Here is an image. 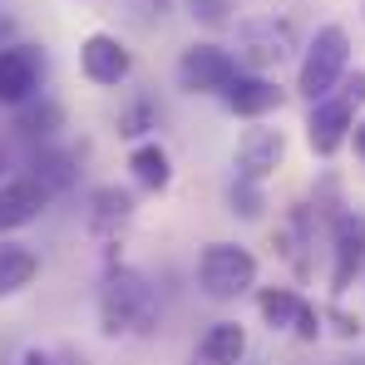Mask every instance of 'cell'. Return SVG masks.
<instances>
[{
    "instance_id": "cell-1",
    "label": "cell",
    "mask_w": 365,
    "mask_h": 365,
    "mask_svg": "<svg viewBox=\"0 0 365 365\" xmlns=\"http://www.w3.org/2000/svg\"><path fill=\"white\" fill-rule=\"evenodd\" d=\"M99 321L109 336H148L158 326V292L148 287V277L133 267L109 272L99 292Z\"/></svg>"
},
{
    "instance_id": "cell-2",
    "label": "cell",
    "mask_w": 365,
    "mask_h": 365,
    "mask_svg": "<svg viewBox=\"0 0 365 365\" xmlns=\"http://www.w3.org/2000/svg\"><path fill=\"white\" fill-rule=\"evenodd\" d=\"M346 69H351V35L341 25H321L316 40L306 45V55H302L297 89H302L306 99H326V94H336V84L346 79Z\"/></svg>"
},
{
    "instance_id": "cell-3",
    "label": "cell",
    "mask_w": 365,
    "mask_h": 365,
    "mask_svg": "<svg viewBox=\"0 0 365 365\" xmlns=\"http://www.w3.org/2000/svg\"><path fill=\"white\" fill-rule=\"evenodd\" d=\"M197 287L212 302H237L242 292L257 287V257L237 242H212L197 257Z\"/></svg>"
},
{
    "instance_id": "cell-4",
    "label": "cell",
    "mask_w": 365,
    "mask_h": 365,
    "mask_svg": "<svg viewBox=\"0 0 365 365\" xmlns=\"http://www.w3.org/2000/svg\"><path fill=\"white\" fill-rule=\"evenodd\" d=\"M292 55H297V30L287 20H247L237 30V60L252 69H272Z\"/></svg>"
},
{
    "instance_id": "cell-5",
    "label": "cell",
    "mask_w": 365,
    "mask_h": 365,
    "mask_svg": "<svg viewBox=\"0 0 365 365\" xmlns=\"http://www.w3.org/2000/svg\"><path fill=\"white\" fill-rule=\"evenodd\" d=\"M237 79V60L222 45H192L178 60V84L187 94H222Z\"/></svg>"
},
{
    "instance_id": "cell-6",
    "label": "cell",
    "mask_w": 365,
    "mask_h": 365,
    "mask_svg": "<svg viewBox=\"0 0 365 365\" xmlns=\"http://www.w3.org/2000/svg\"><path fill=\"white\" fill-rule=\"evenodd\" d=\"M356 104L361 99H351V94H326V99H311V119H306V138H311V148L326 158V153H336L346 138H351V128H356Z\"/></svg>"
},
{
    "instance_id": "cell-7",
    "label": "cell",
    "mask_w": 365,
    "mask_h": 365,
    "mask_svg": "<svg viewBox=\"0 0 365 365\" xmlns=\"http://www.w3.org/2000/svg\"><path fill=\"white\" fill-rule=\"evenodd\" d=\"M45 79V55L35 45H0V104H25L40 94Z\"/></svg>"
},
{
    "instance_id": "cell-8",
    "label": "cell",
    "mask_w": 365,
    "mask_h": 365,
    "mask_svg": "<svg viewBox=\"0 0 365 365\" xmlns=\"http://www.w3.org/2000/svg\"><path fill=\"white\" fill-rule=\"evenodd\" d=\"M365 267V217L361 212H341L336 217V267H331V292L341 297L356 272Z\"/></svg>"
},
{
    "instance_id": "cell-9",
    "label": "cell",
    "mask_w": 365,
    "mask_h": 365,
    "mask_svg": "<svg viewBox=\"0 0 365 365\" xmlns=\"http://www.w3.org/2000/svg\"><path fill=\"white\" fill-rule=\"evenodd\" d=\"M282 158H287L282 128H247L237 138V173H247V178H272L282 168Z\"/></svg>"
},
{
    "instance_id": "cell-10",
    "label": "cell",
    "mask_w": 365,
    "mask_h": 365,
    "mask_svg": "<svg viewBox=\"0 0 365 365\" xmlns=\"http://www.w3.org/2000/svg\"><path fill=\"white\" fill-rule=\"evenodd\" d=\"M79 69H84V79H94V84H123L128 79V50H123L114 35H89L84 45H79Z\"/></svg>"
},
{
    "instance_id": "cell-11",
    "label": "cell",
    "mask_w": 365,
    "mask_h": 365,
    "mask_svg": "<svg viewBox=\"0 0 365 365\" xmlns=\"http://www.w3.org/2000/svg\"><path fill=\"white\" fill-rule=\"evenodd\" d=\"M45 202H50L45 182H35V178H10V182H0V232L35 222Z\"/></svg>"
},
{
    "instance_id": "cell-12",
    "label": "cell",
    "mask_w": 365,
    "mask_h": 365,
    "mask_svg": "<svg viewBox=\"0 0 365 365\" xmlns=\"http://www.w3.org/2000/svg\"><path fill=\"white\" fill-rule=\"evenodd\" d=\"M222 104H227L232 114H242V119H262V114H272V109L282 104V89H277L272 79H262V74H242V69H237V79L222 89Z\"/></svg>"
},
{
    "instance_id": "cell-13",
    "label": "cell",
    "mask_w": 365,
    "mask_h": 365,
    "mask_svg": "<svg viewBox=\"0 0 365 365\" xmlns=\"http://www.w3.org/2000/svg\"><path fill=\"white\" fill-rule=\"evenodd\" d=\"M197 356H202V365H242L247 331L237 326V321H217V326L197 341Z\"/></svg>"
},
{
    "instance_id": "cell-14",
    "label": "cell",
    "mask_w": 365,
    "mask_h": 365,
    "mask_svg": "<svg viewBox=\"0 0 365 365\" xmlns=\"http://www.w3.org/2000/svg\"><path fill=\"white\" fill-rule=\"evenodd\" d=\"M128 168H133V182L148 187V192H163V187L173 182V163H168V153H163L158 143H138V148L128 153Z\"/></svg>"
},
{
    "instance_id": "cell-15",
    "label": "cell",
    "mask_w": 365,
    "mask_h": 365,
    "mask_svg": "<svg viewBox=\"0 0 365 365\" xmlns=\"http://www.w3.org/2000/svg\"><path fill=\"white\" fill-rule=\"evenodd\" d=\"M35 272H40V262H35V252L20 242H0V297H15L20 287H30L35 282Z\"/></svg>"
},
{
    "instance_id": "cell-16",
    "label": "cell",
    "mask_w": 365,
    "mask_h": 365,
    "mask_svg": "<svg viewBox=\"0 0 365 365\" xmlns=\"http://www.w3.org/2000/svg\"><path fill=\"white\" fill-rule=\"evenodd\" d=\"M60 123H64V109L55 99H40V94L15 109V133H20V138H50Z\"/></svg>"
},
{
    "instance_id": "cell-17",
    "label": "cell",
    "mask_w": 365,
    "mask_h": 365,
    "mask_svg": "<svg viewBox=\"0 0 365 365\" xmlns=\"http://www.w3.org/2000/svg\"><path fill=\"white\" fill-rule=\"evenodd\" d=\"M128 212H133V197L123 187H99L94 207H89V227L94 232H114L119 222H128Z\"/></svg>"
},
{
    "instance_id": "cell-18",
    "label": "cell",
    "mask_w": 365,
    "mask_h": 365,
    "mask_svg": "<svg viewBox=\"0 0 365 365\" xmlns=\"http://www.w3.org/2000/svg\"><path fill=\"white\" fill-rule=\"evenodd\" d=\"M262 321L272 326V331H297V316H302V297L297 292H287V287H267L262 292Z\"/></svg>"
},
{
    "instance_id": "cell-19",
    "label": "cell",
    "mask_w": 365,
    "mask_h": 365,
    "mask_svg": "<svg viewBox=\"0 0 365 365\" xmlns=\"http://www.w3.org/2000/svg\"><path fill=\"white\" fill-rule=\"evenodd\" d=\"M30 178L45 182V192H64V187L74 182V158H69V153H35Z\"/></svg>"
},
{
    "instance_id": "cell-20",
    "label": "cell",
    "mask_w": 365,
    "mask_h": 365,
    "mask_svg": "<svg viewBox=\"0 0 365 365\" xmlns=\"http://www.w3.org/2000/svg\"><path fill=\"white\" fill-rule=\"evenodd\" d=\"M232 212H242V217H262V187H257V178H247V173H237V182H232Z\"/></svg>"
},
{
    "instance_id": "cell-21",
    "label": "cell",
    "mask_w": 365,
    "mask_h": 365,
    "mask_svg": "<svg viewBox=\"0 0 365 365\" xmlns=\"http://www.w3.org/2000/svg\"><path fill=\"white\" fill-rule=\"evenodd\" d=\"M168 5H173V0H123V15H128L138 30H153V25H163Z\"/></svg>"
},
{
    "instance_id": "cell-22",
    "label": "cell",
    "mask_w": 365,
    "mask_h": 365,
    "mask_svg": "<svg viewBox=\"0 0 365 365\" xmlns=\"http://www.w3.org/2000/svg\"><path fill=\"white\" fill-rule=\"evenodd\" d=\"M227 10H232V0H187V15L202 25H227Z\"/></svg>"
},
{
    "instance_id": "cell-23",
    "label": "cell",
    "mask_w": 365,
    "mask_h": 365,
    "mask_svg": "<svg viewBox=\"0 0 365 365\" xmlns=\"http://www.w3.org/2000/svg\"><path fill=\"white\" fill-rule=\"evenodd\" d=\"M143 128H148V104H138L133 114H123V119H119V133H128V138H138Z\"/></svg>"
},
{
    "instance_id": "cell-24",
    "label": "cell",
    "mask_w": 365,
    "mask_h": 365,
    "mask_svg": "<svg viewBox=\"0 0 365 365\" xmlns=\"http://www.w3.org/2000/svg\"><path fill=\"white\" fill-rule=\"evenodd\" d=\"M297 336H302V341H316V336H321V316H316L311 306H302V316H297Z\"/></svg>"
},
{
    "instance_id": "cell-25",
    "label": "cell",
    "mask_w": 365,
    "mask_h": 365,
    "mask_svg": "<svg viewBox=\"0 0 365 365\" xmlns=\"http://www.w3.org/2000/svg\"><path fill=\"white\" fill-rule=\"evenodd\" d=\"M331 321H336V331H341V336H356V331H361V326H356V321H351V316H341V311H336V316H331Z\"/></svg>"
},
{
    "instance_id": "cell-26",
    "label": "cell",
    "mask_w": 365,
    "mask_h": 365,
    "mask_svg": "<svg viewBox=\"0 0 365 365\" xmlns=\"http://www.w3.org/2000/svg\"><path fill=\"white\" fill-rule=\"evenodd\" d=\"M351 143H356V153L365 158V119H356V128H351Z\"/></svg>"
},
{
    "instance_id": "cell-27",
    "label": "cell",
    "mask_w": 365,
    "mask_h": 365,
    "mask_svg": "<svg viewBox=\"0 0 365 365\" xmlns=\"http://www.w3.org/2000/svg\"><path fill=\"white\" fill-rule=\"evenodd\" d=\"M5 35H10V20H0V40H5Z\"/></svg>"
},
{
    "instance_id": "cell-28",
    "label": "cell",
    "mask_w": 365,
    "mask_h": 365,
    "mask_svg": "<svg viewBox=\"0 0 365 365\" xmlns=\"http://www.w3.org/2000/svg\"><path fill=\"white\" fill-rule=\"evenodd\" d=\"M0 168H5V153H0Z\"/></svg>"
}]
</instances>
